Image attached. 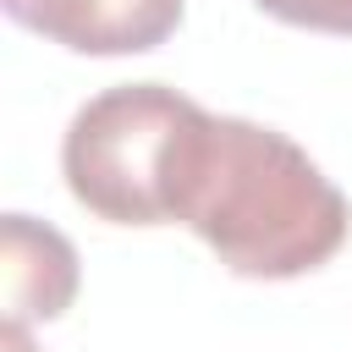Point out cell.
Listing matches in <instances>:
<instances>
[{"mask_svg": "<svg viewBox=\"0 0 352 352\" xmlns=\"http://www.w3.org/2000/svg\"><path fill=\"white\" fill-rule=\"evenodd\" d=\"M170 220L198 231L231 275L292 280L341 253L352 209L286 132L204 110Z\"/></svg>", "mask_w": 352, "mask_h": 352, "instance_id": "6da1fadb", "label": "cell"}, {"mask_svg": "<svg viewBox=\"0 0 352 352\" xmlns=\"http://www.w3.org/2000/svg\"><path fill=\"white\" fill-rule=\"evenodd\" d=\"M198 121L204 104L165 82H121L94 94L60 143L72 198L110 226H165Z\"/></svg>", "mask_w": 352, "mask_h": 352, "instance_id": "7a4b0ae2", "label": "cell"}, {"mask_svg": "<svg viewBox=\"0 0 352 352\" xmlns=\"http://www.w3.org/2000/svg\"><path fill=\"white\" fill-rule=\"evenodd\" d=\"M187 0H6V16L77 55H143L182 28Z\"/></svg>", "mask_w": 352, "mask_h": 352, "instance_id": "3957f363", "label": "cell"}, {"mask_svg": "<svg viewBox=\"0 0 352 352\" xmlns=\"http://www.w3.org/2000/svg\"><path fill=\"white\" fill-rule=\"evenodd\" d=\"M0 280H6V324L60 319L77 297V248L55 226L11 209L0 220Z\"/></svg>", "mask_w": 352, "mask_h": 352, "instance_id": "277c9868", "label": "cell"}, {"mask_svg": "<svg viewBox=\"0 0 352 352\" xmlns=\"http://www.w3.org/2000/svg\"><path fill=\"white\" fill-rule=\"evenodd\" d=\"M258 11L314 33H352V0H258Z\"/></svg>", "mask_w": 352, "mask_h": 352, "instance_id": "5b68a950", "label": "cell"}, {"mask_svg": "<svg viewBox=\"0 0 352 352\" xmlns=\"http://www.w3.org/2000/svg\"><path fill=\"white\" fill-rule=\"evenodd\" d=\"M0 352H33V341H28V324H6V336H0Z\"/></svg>", "mask_w": 352, "mask_h": 352, "instance_id": "8992f818", "label": "cell"}]
</instances>
